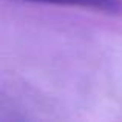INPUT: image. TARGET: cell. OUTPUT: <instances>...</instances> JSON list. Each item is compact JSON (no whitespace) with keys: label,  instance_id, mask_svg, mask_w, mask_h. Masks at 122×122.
<instances>
[{"label":"cell","instance_id":"1","mask_svg":"<svg viewBox=\"0 0 122 122\" xmlns=\"http://www.w3.org/2000/svg\"><path fill=\"white\" fill-rule=\"evenodd\" d=\"M26 2L79 6V8H88V9L104 11V12H119L122 9V0H26Z\"/></svg>","mask_w":122,"mask_h":122}]
</instances>
